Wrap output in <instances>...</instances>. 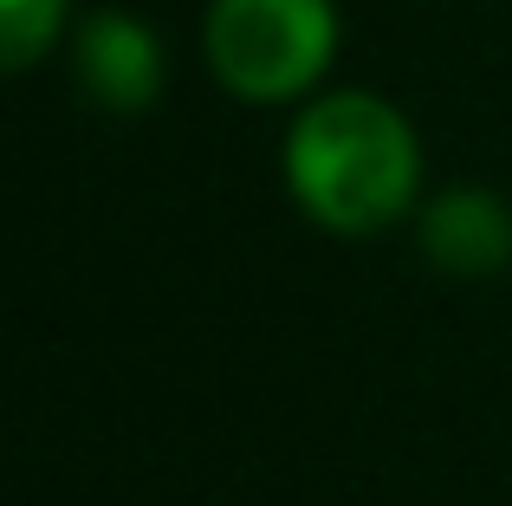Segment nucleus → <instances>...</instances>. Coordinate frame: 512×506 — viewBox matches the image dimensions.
<instances>
[{"mask_svg": "<svg viewBox=\"0 0 512 506\" xmlns=\"http://www.w3.org/2000/svg\"><path fill=\"white\" fill-rule=\"evenodd\" d=\"M415 176H422V150L415 130L389 111L383 98L338 91V98L312 104L292 124L286 143V182L299 208L331 234H376L409 208Z\"/></svg>", "mask_w": 512, "mask_h": 506, "instance_id": "1", "label": "nucleus"}, {"mask_svg": "<svg viewBox=\"0 0 512 506\" xmlns=\"http://www.w3.org/2000/svg\"><path fill=\"white\" fill-rule=\"evenodd\" d=\"M208 65L234 98L273 104L299 98L338 46L331 0H214L208 7Z\"/></svg>", "mask_w": 512, "mask_h": 506, "instance_id": "2", "label": "nucleus"}, {"mask_svg": "<svg viewBox=\"0 0 512 506\" xmlns=\"http://www.w3.org/2000/svg\"><path fill=\"white\" fill-rule=\"evenodd\" d=\"M78 78L104 111H143L163 85V52L130 13H91L78 33Z\"/></svg>", "mask_w": 512, "mask_h": 506, "instance_id": "3", "label": "nucleus"}, {"mask_svg": "<svg viewBox=\"0 0 512 506\" xmlns=\"http://www.w3.org/2000/svg\"><path fill=\"white\" fill-rule=\"evenodd\" d=\"M422 247L441 273L487 279L512 260V215H506L500 195H487V189H448L422 215Z\"/></svg>", "mask_w": 512, "mask_h": 506, "instance_id": "4", "label": "nucleus"}, {"mask_svg": "<svg viewBox=\"0 0 512 506\" xmlns=\"http://www.w3.org/2000/svg\"><path fill=\"white\" fill-rule=\"evenodd\" d=\"M59 7H65V0H0V52H7L13 72H26V65L52 46V33H59Z\"/></svg>", "mask_w": 512, "mask_h": 506, "instance_id": "5", "label": "nucleus"}]
</instances>
